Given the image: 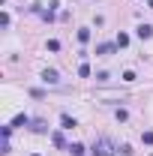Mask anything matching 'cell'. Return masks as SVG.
<instances>
[{"label": "cell", "mask_w": 153, "mask_h": 156, "mask_svg": "<svg viewBox=\"0 0 153 156\" xmlns=\"http://www.w3.org/2000/svg\"><path fill=\"white\" fill-rule=\"evenodd\" d=\"M93 156H114V150H111L108 141H99V144L93 147Z\"/></svg>", "instance_id": "1"}, {"label": "cell", "mask_w": 153, "mask_h": 156, "mask_svg": "<svg viewBox=\"0 0 153 156\" xmlns=\"http://www.w3.org/2000/svg\"><path fill=\"white\" fill-rule=\"evenodd\" d=\"M135 33H138V39H150V36H153V27H150V24H141Z\"/></svg>", "instance_id": "2"}, {"label": "cell", "mask_w": 153, "mask_h": 156, "mask_svg": "<svg viewBox=\"0 0 153 156\" xmlns=\"http://www.w3.org/2000/svg\"><path fill=\"white\" fill-rule=\"evenodd\" d=\"M42 81H45V84H57V72H54V69H45V72H42Z\"/></svg>", "instance_id": "3"}, {"label": "cell", "mask_w": 153, "mask_h": 156, "mask_svg": "<svg viewBox=\"0 0 153 156\" xmlns=\"http://www.w3.org/2000/svg\"><path fill=\"white\" fill-rule=\"evenodd\" d=\"M117 45H96V54H102V57H108V54H114Z\"/></svg>", "instance_id": "4"}, {"label": "cell", "mask_w": 153, "mask_h": 156, "mask_svg": "<svg viewBox=\"0 0 153 156\" xmlns=\"http://www.w3.org/2000/svg\"><path fill=\"white\" fill-rule=\"evenodd\" d=\"M60 123H63V129H75V120H72L69 114H63V117H60Z\"/></svg>", "instance_id": "5"}, {"label": "cell", "mask_w": 153, "mask_h": 156, "mask_svg": "<svg viewBox=\"0 0 153 156\" xmlns=\"http://www.w3.org/2000/svg\"><path fill=\"white\" fill-rule=\"evenodd\" d=\"M126 45H129V36H126V33H120V36H117V48H126Z\"/></svg>", "instance_id": "6"}, {"label": "cell", "mask_w": 153, "mask_h": 156, "mask_svg": "<svg viewBox=\"0 0 153 156\" xmlns=\"http://www.w3.org/2000/svg\"><path fill=\"white\" fill-rule=\"evenodd\" d=\"M12 126H27V114H18L15 120H12Z\"/></svg>", "instance_id": "7"}, {"label": "cell", "mask_w": 153, "mask_h": 156, "mask_svg": "<svg viewBox=\"0 0 153 156\" xmlns=\"http://www.w3.org/2000/svg\"><path fill=\"white\" fill-rule=\"evenodd\" d=\"M69 153H72V156H84V147H81V144H72Z\"/></svg>", "instance_id": "8"}, {"label": "cell", "mask_w": 153, "mask_h": 156, "mask_svg": "<svg viewBox=\"0 0 153 156\" xmlns=\"http://www.w3.org/2000/svg\"><path fill=\"white\" fill-rule=\"evenodd\" d=\"M78 75L87 78V75H90V66H87V63H81V66H78Z\"/></svg>", "instance_id": "9"}, {"label": "cell", "mask_w": 153, "mask_h": 156, "mask_svg": "<svg viewBox=\"0 0 153 156\" xmlns=\"http://www.w3.org/2000/svg\"><path fill=\"white\" fill-rule=\"evenodd\" d=\"M90 39V30H78V42H87Z\"/></svg>", "instance_id": "10"}, {"label": "cell", "mask_w": 153, "mask_h": 156, "mask_svg": "<svg viewBox=\"0 0 153 156\" xmlns=\"http://www.w3.org/2000/svg\"><path fill=\"white\" fill-rule=\"evenodd\" d=\"M51 141H54L57 147H63V135H60V132H54V135H51Z\"/></svg>", "instance_id": "11"}, {"label": "cell", "mask_w": 153, "mask_h": 156, "mask_svg": "<svg viewBox=\"0 0 153 156\" xmlns=\"http://www.w3.org/2000/svg\"><path fill=\"white\" fill-rule=\"evenodd\" d=\"M144 144H153V132H144Z\"/></svg>", "instance_id": "12"}, {"label": "cell", "mask_w": 153, "mask_h": 156, "mask_svg": "<svg viewBox=\"0 0 153 156\" xmlns=\"http://www.w3.org/2000/svg\"><path fill=\"white\" fill-rule=\"evenodd\" d=\"M147 3H150V9H153V0H147Z\"/></svg>", "instance_id": "13"}, {"label": "cell", "mask_w": 153, "mask_h": 156, "mask_svg": "<svg viewBox=\"0 0 153 156\" xmlns=\"http://www.w3.org/2000/svg\"><path fill=\"white\" fill-rule=\"evenodd\" d=\"M150 156H153V153H150Z\"/></svg>", "instance_id": "14"}]
</instances>
